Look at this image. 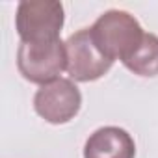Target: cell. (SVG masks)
I'll use <instances>...</instances> for the list:
<instances>
[{"label":"cell","instance_id":"5b68a950","mask_svg":"<svg viewBox=\"0 0 158 158\" xmlns=\"http://www.w3.org/2000/svg\"><path fill=\"white\" fill-rule=\"evenodd\" d=\"M82 108V93L71 78H58L39 89L34 95L35 114L50 125H65L76 117Z\"/></svg>","mask_w":158,"mask_h":158},{"label":"cell","instance_id":"8992f818","mask_svg":"<svg viewBox=\"0 0 158 158\" xmlns=\"http://www.w3.org/2000/svg\"><path fill=\"white\" fill-rule=\"evenodd\" d=\"M84 158H136V143L125 128L101 127L86 139Z\"/></svg>","mask_w":158,"mask_h":158},{"label":"cell","instance_id":"7a4b0ae2","mask_svg":"<svg viewBox=\"0 0 158 158\" xmlns=\"http://www.w3.org/2000/svg\"><path fill=\"white\" fill-rule=\"evenodd\" d=\"M63 21V4L56 0H23L15 13V28L21 43L58 41Z\"/></svg>","mask_w":158,"mask_h":158},{"label":"cell","instance_id":"52a82bcc","mask_svg":"<svg viewBox=\"0 0 158 158\" xmlns=\"http://www.w3.org/2000/svg\"><path fill=\"white\" fill-rule=\"evenodd\" d=\"M123 65L132 71L138 76H156L158 74V35L145 34L143 43L138 47V50L123 61Z\"/></svg>","mask_w":158,"mask_h":158},{"label":"cell","instance_id":"3957f363","mask_svg":"<svg viewBox=\"0 0 158 158\" xmlns=\"http://www.w3.org/2000/svg\"><path fill=\"white\" fill-rule=\"evenodd\" d=\"M17 69L24 80L45 86L61 78L67 71V50L61 39L50 43H21L17 50Z\"/></svg>","mask_w":158,"mask_h":158},{"label":"cell","instance_id":"6da1fadb","mask_svg":"<svg viewBox=\"0 0 158 158\" xmlns=\"http://www.w3.org/2000/svg\"><path fill=\"white\" fill-rule=\"evenodd\" d=\"M95 45L112 61H125L143 43L145 32L138 19L123 10L104 11L89 28Z\"/></svg>","mask_w":158,"mask_h":158},{"label":"cell","instance_id":"277c9868","mask_svg":"<svg viewBox=\"0 0 158 158\" xmlns=\"http://www.w3.org/2000/svg\"><path fill=\"white\" fill-rule=\"evenodd\" d=\"M67 50V74L74 82H95L102 78L114 65L101 48L95 45L89 28L71 34L65 41Z\"/></svg>","mask_w":158,"mask_h":158}]
</instances>
